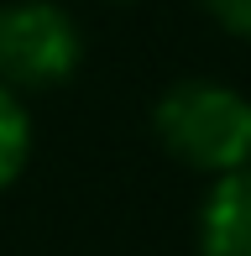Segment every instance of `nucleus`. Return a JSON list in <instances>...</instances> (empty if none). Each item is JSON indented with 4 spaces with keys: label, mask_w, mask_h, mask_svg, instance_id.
Segmentation results:
<instances>
[{
    "label": "nucleus",
    "mask_w": 251,
    "mask_h": 256,
    "mask_svg": "<svg viewBox=\"0 0 251 256\" xmlns=\"http://www.w3.org/2000/svg\"><path fill=\"white\" fill-rule=\"evenodd\" d=\"M152 131L162 152H173L184 168L225 178L251 162V100L214 78H184L162 89L152 110Z\"/></svg>",
    "instance_id": "1"
},
{
    "label": "nucleus",
    "mask_w": 251,
    "mask_h": 256,
    "mask_svg": "<svg viewBox=\"0 0 251 256\" xmlns=\"http://www.w3.org/2000/svg\"><path fill=\"white\" fill-rule=\"evenodd\" d=\"M84 63L78 21L52 0L0 6V84L6 89H58Z\"/></svg>",
    "instance_id": "2"
},
{
    "label": "nucleus",
    "mask_w": 251,
    "mask_h": 256,
    "mask_svg": "<svg viewBox=\"0 0 251 256\" xmlns=\"http://www.w3.org/2000/svg\"><path fill=\"white\" fill-rule=\"evenodd\" d=\"M199 256H251V162L210 183L199 204Z\"/></svg>",
    "instance_id": "3"
},
{
    "label": "nucleus",
    "mask_w": 251,
    "mask_h": 256,
    "mask_svg": "<svg viewBox=\"0 0 251 256\" xmlns=\"http://www.w3.org/2000/svg\"><path fill=\"white\" fill-rule=\"evenodd\" d=\"M26 162H32V115L16 89L0 84V194L26 172Z\"/></svg>",
    "instance_id": "4"
},
{
    "label": "nucleus",
    "mask_w": 251,
    "mask_h": 256,
    "mask_svg": "<svg viewBox=\"0 0 251 256\" xmlns=\"http://www.w3.org/2000/svg\"><path fill=\"white\" fill-rule=\"evenodd\" d=\"M204 10H210L230 37H246L251 42V0H204Z\"/></svg>",
    "instance_id": "5"
}]
</instances>
